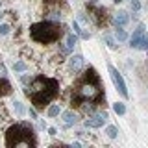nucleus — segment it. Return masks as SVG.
<instances>
[{
  "mask_svg": "<svg viewBox=\"0 0 148 148\" xmlns=\"http://www.w3.org/2000/svg\"><path fill=\"white\" fill-rule=\"evenodd\" d=\"M72 104L82 106L83 102H92V104H102L106 100L104 89L100 83V76L95 71V67H89L83 76L74 83L72 87V95H71Z\"/></svg>",
  "mask_w": 148,
  "mask_h": 148,
  "instance_id": "1",
  "label": "nucleus"
},
{
  "mask_svg": "<svg viewBox=\"0 0 148 148\" xmlns=\"http://www.w3.org/2000/svg\"><path fill=\"white\" fill-rule=\"evenodd\" d=\"M30 100L34 102L35 109H43L46 104L58 98L59 95V82L56 78H46V76H37L30 80V85L24 91Z\"/></svg>",
  "mask_w": 148,
  "mask_h": 148,
  "instance_id": "2",
  "label": "nucleus"
},
{
  "mask_svg": "<svg viewBox=\"0 0 148 148\" xmlns=\"http://www.w3.org/2000/svg\"><path fill=\"white\" fill-rule=\"evenodd\" d=\"M37 139H35V132L30 124L26 122H17L6 132V146L8 148H17V146H35Z\"/></svg>",
  "mask_w": 148,
  "mask_h": 148,
  "instance_id": "3",
  "label": "nucleus"
},
{
  "mask_svg": "<svg viewBox=\"0 0 148 148\" xmlns=\"http://www.w3.org/2000/svg\"><path fill=\"white\" fill-rule=\"evenodd\" d=\"M63 35V30L58 22L54 21H41L30 26V37L35 43L41 45H50V43H58Z\"/></svg>",
  "mask_w": 148,
  "mask_h": 148,
  "instance_id": "4",
  "label": "nucleus"
},
{
  "mask_svg": "<svg viewBox=\"0 0 148 148\" xmlns=\"http://www.w3.org/2000/svg\"><path fill=\"white\" fill-rule=\"evenodd\" d=\"M108 72H109V76H111V82H113V85H115V89H117L120 95L124 96V98H128V89H126V82H124V78H122V74H120L117 69L113 67V65H108Z\"/></svg>",
  "mask_w": 148,
  "mask_h": 148,
  "instance_id": "5",
  "label": "nucleus"
},
{
  "mask_svg": "<svg viewBox=\"0 0 148 148\" xmlns=\"http://www.w3.org/2000/svg\"><path fill=\"white\" fill-rule=\"evenodd\" d=\"M11 83L8 80V72H6V67L0 63V96H8L11 95Z\"/></svg>",
  "mask_w": 148,
  "mask_h": 148,
  "instance_id": "6",
  "label": "nucleus"
},
{
  "mask_svg": "<svg viewBox=\"0 0 148 148\" xmlns=\"http://www.w3.org/2000/svg\"><path fill=\"white\" fill-rule=\"evenodd\" d=\"M87 9H89V15L91 18L96 22V24H104L106 22V9L100 8V6H87Z\"/></svg>",
  "mask_w": 148,
  "mask_h": 148,
  "instance_id": "7",
  "label": "nucleus"
},
{
  "mask_svg": "<svg viewBox=\"0 0 148 148\" xmlns=\"http://www.w3.org/2000/svg\"><path fill=\"white\" fill-rule=\"evenodd\" d=\"M106 120H108V115H106V113H98V115H92V117L87 119L85 126L87 128H102Z\"/></svg>",
  "mask_w": 148,
  "mask_h": 148,
  "instance_id": "8",
  "label": "nucleus"
},
{
  "mask_svg": "<svg viewBox=\"0 0 148 148\" xmlns=\"http://www.w3.org/2000/svg\"><path fill=\"white\" fill-rule=\"evenodd\" d=\"M83 63H85V59H83V56H72L71 59H69V71L71 72H80L83 69Z\"/></svg>",
  "mask_w": 148,
  "mask_h": 148,
  "instance_id": "9",
  "label": "nucleus"
},
{
  "mask_svg": "<svg viewBox=\"0 0 148 148\" xmlns=\"http://www.w3.org/2000/svg\"><path fill=\"white\" fill-rule=\"evenodd\" d=\"M143 35H145V24H139L137 30L133 32L132 39H130V46H132V48H139V45H141V41H143Z\"/></svg>",
  "mask_w": 148,
  "mask_h": 148,
  "instance_id": "10",
  "label": "nucleus"
},
{
  "mask_svg": "<svg viewBox=\"0 0 148 148\" xmlns=\"http://www.w3.org/2000/svg\"><path fill=\"white\" fill-rule=\"evenodd\" d=\"M63 122H65V126H72V124H76L78 122V115L74 113V111H63Z\"/></svg>",
  "mask_w": 148,
  "mask_h": 148,
  "instance_id": "11",
  "label": "nucleus"
},
{
  "mask_svg": "<svg viewBox=\"0 0 148 148\" xmlns=\"http://www.w3.org/2000/svg\"><path fill=\"white\" fill-rule=\"evenodd\" d=\"M128 22H130V17H128L126 11H119L117 15H115V24L117 26H126Z\"/></svg>",
  "mask_w": 148,
  "mask_h": 148,
  "instance_id": "12",
  "label": "nucleus"
},
{
  "mask_svg": "<svg viewBox=\"0 0 148 148\" xmlns=\"http://www.w3.org/2000/svg\"><path fill=\"white\" fill-rule=\"evenodd\" d=\"M115 35H117V39L120 41V43L128 39V34H126V30H124V26H117V32H115Z\"/></svg>",
  "mask_w": 148,
  "mask_h": 148,
  "instance_id": "13",
  "label": "nucleus"
},
{
  "mask_svg": "<svg viewBox=\"0 0 148 148\" xmlns=\"http://www.w3.org/2000/svg\"><path fill=\"white\" fill-rule=\"evenodd\" d=\"M113 111L117 115H124V113H126V106H124L122 102H115V104H113Z\"/></svg>",
  "mask_w": 148,
  "mask_h": 148,
  "instance_id": "14",
  "label": "nucleus"
},
{
  "mask_svg": "<svg viewBox=\"0 0 148 148\" xmlns=\"http://www.w3.org/2000/svg\"><path fill=\"white\" fill-rule=\"evenodd\" d=\"M28 69V65L24 63V61H17V63H13V71L15 72H24Z\"/></svg>",
  "mask_w": 148,
  "mask_h": 148,
  "instance_id": "15",
  "label": "nucleus"
},
{
  "mask_svg": "<svg viewBox=\"0 0 148 148\" xmlns=\"http://www.w3.org/2000/svg\"><path fill=\"white\" fill-rule=\"evenodd\" d=\"M106 133H108L109 139H115L119 135V130H117V126H108V128H106Z\"/></svg>",
  "mask_w": 148,
  "mask_h": 148,
  "instance_id": "16",
  "label": "nucleus"
},
{
  "mask_svg": "<svg viewBox=\"0 0 148 148\" xmlns=\"http://www.w3.org/2000/svg\"><path fill=\"white\" fill-rule=\"evenodd\" d=\"M76 43H78V35H76V34H71V35L67 37V46H69L71 50L74 48V45H76Z\"/></svg>",
  "mask_w": 148,
  "mask_h": 148,
  "instance_id": "17",
  "label": "nucleus"
},
{
  "mask_svg": "<svg viewBox=\"0 0 148 148\" xmlns=\"http://www.w3.org/2000/svg\"><path fill=\"white\" fill-rule=\"evenodd\" d=\"M59 111H61V109H59V106H58V104L50 106V108H48V117H58Z\"/></svg>",
  "mask_w": 148,
  "mask_h": 148,
  "instance_id": "18",
  "label": "nucleus"
},
{
  "mask_svg": "<svg viewBox=\"0 0 148 148\" xmlns=\"http://www.w3.org/2000/svg\"><path fill=\"white\" fill-rule=\"evenodd\" d=\"M104 41H106V45H108L111 50H117V43L113 41V37H109V35H104Z\"/></svg>",
  "mask_w": 148,
  "mask_h": 148,
  "instance_id": "19",
  "label": "nucleus"
},
{
  "mask_svg": "<svg viewBox=\"0 0 148 148\" xmlns=\"http://www.w3.org/2000/svg\"><path fill=\"white\" fill-rule=\"evenodd\" d=\"M13 108H15V111H17V115H24V108H22V104L21 102H13Z\"/></svg>",
  "mask_w": 148,
  "mask_h": 148,
  "instance_id": "20",
  "label": "nucleus"
},
{
  "mask_svg": "<svg viewBox=\"0 0 148 148\" xmlns=\"http://www.w3.org/2000/svg\"><path fill=\"white\" fill-rule=\"evenodd\" d=\"M139 48H141V50L148 48V34H146V32H145V35H143V41H141V45H139Z\"/></svg>",
  "mask_w": 148,
  "mask_h": 148,
  "instance_id": "21",
  "label": "nucleus"
},
{
  "mask_svg": "<svg viewBox=\"0 0 148 148\" xmlns=\"http://www.w3.org/2000/svg\"><path fill=\"white\" fill-rule=\"evenodd\" d=\"M9 30H11V26H9V24H0V35H8Z\"/></svg>",
  "mask_w": 148,
  "mask_h": 148,
  "instance_id": "22",
  "label": "nucleus"
},
{
  "mask_svg": "<svg viewBox=\"0 0 148 148\" xmlns=\"http://www.w3.org/2000/svg\"><path fill=\"white\" fill-rule=\"evenodd\" d=\"M132 9L137 13L139 9H141V2H139V0H132Z\"/></svg>",
  "mask_w": 148,
  "mask_h": 148,
  "instance_id": "23",
  "label": "nucleus"
},
{
  "mask_svg": "<svg viewBox=\"0 0 148 148\" xmlns=\"http://www.w3.org/2000/svg\"><path fill=\"white\" fill-rule=\"evenodd\" d=\"M72 28H74V34H78V35H82V28H80V24H78L76 21L72 22Z\"/></svg>",
  "mask_w": 148,
  "mask_h": 148,
  "instance_id": "24",
  "label": "nucleus"
},
{
  "mask_svg": "<svg viewBox=\"0 0 148 148\" xmlns=\"http://www.w3.org/2000/svg\"><path fill=\"white\" fill-rule=\"evenodd\" d=\"M30 117H32V119H37V113H35L34 108H30Z\"/></svg>",
  "mask_w": 148,
  "mask_h": 148,
  "instance_id": "25",
  "label": "nucleus"
},
{
  "mask_svg": "<svg viewBox=\"0 0 148 148\" xmlns=\"http://www.w3.org/2000/svg\"><path fill=\"white\" fill-rule=\"evenodd\" d=\"M48 133H50V135H56V133H58V130H56V128H48Z\"/></svg>",
  "mask_w": 148,
  "mask_h": 148,
  "instance_id": "26",
  "label": "nucleus"
},
{
  "mask_svg": "<svg viewBox=\"0 0 148 148\" xmlns=\"http://www.w3.org/2000/svg\"><path fill=\"white\" fill-rule=\"evenodd\" d=\"M113 2H115V4H120V2H122V0H113Z\"/></svg>",
  "mask_w": 148,
  "mask_h": 148,
  "instance_id": "27",
  "label": "nucleus"
},
{
  "mask_svg": "<svg viewBox=\"0 0 148 148\" xmlns=\"http://www.w3.org/2000/svg\"><path fill=\"white\" fill-rule=\"evenodd\" d=\"M2 17H4V15H2V13H0V21H2Z\"/></svg>",
  "mask_w": 148,
  "mask_h": 148,
  "instance_id": "28",
  "label": "nucleus"
},
{
  "mask_svg": "<svg viewBox=\"0 0 148 148\" xmlns=\"http://www.w3.org/2000/svg\"><path fill=\"white\" fill-rule=\"evenodd\" d=\"M0 4H2V0H0Z\"/></svg>",
  "mask_w": 148,
  "mask_h": 148,
  "instance_id": "29",
  "label": "nucleus"
},
{
  "mask_svg": "<svg viewBox=\"0 0 148 148\" xmlns=\"http://www.w3.org/2000/svg\"><path fill=\"white\" fill-rule=\"evenodd\" d=\"M146 52H148V48H146Z\"/></svg>",
  "mask_w": 148,
  "mask_h": 148,
  "instance_id": "30",
  "label": "nucleus"
},
{
  "mask_svg": "<svg viewBox=\"0 0 148 148\" xmlns=\"http://www.w3.org/2000/svg\"><path fill=\"white\" fill-rule=\"evenodd\" d=\"M92 2H95V0H92Z\"/></svg>",
  "mask_w": 148,
  "mask_h": 148,
  "instance_id": "31",
  "label": "nucleus"
}]
</instances>
